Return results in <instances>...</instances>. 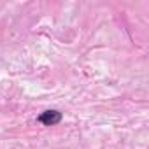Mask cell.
Here are the masks:
<instances>
[{
	"instance_id": "6da1fadb",
	"label": "cell",
	"mask_w": 149,
	"mask_h": 149,
	"mask_svg": "<svg viewBox=\"0 0 149 149\" xmlns=\"http://www.w3.org/2000/svg\"><path fill=\"white\" fill-rule=\"evenodd\" d=\"M61 121V112L60 111H44L39 116V123L46 125V126H54Z\"/></svg>"
}]
</instances>
